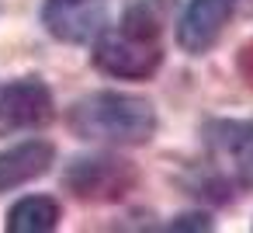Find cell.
<instances>
[{
    "label": "cell",
    "instance_id": "obj_9",
    "mask_svg": "<svg viewBox=\"0 0 253 233\" xmlns=\"http://www.w3.org/2000/svg\"><path fill=\"white\" fill-rule=\"evenodd\" d=\"M59 223V202L49 195H32L21 198L7 212V230L11 233H49Z\"/></svg>",
    "mask_w": 253,
    "mask_h": 233
},
{
    "label": "cell",
    "instance_id": "obj_4",
    "mask_svg": "<svg viewBox=\"0 0 253 233\" xmlns=\"http://www.w3.org/2000/svg\"><path fill=\"white\" fill-rule=\"evenodd\" d=\"M49 118H52V91L42 80L28 77V80H14L0 91V136L39 129Z\"/></svg>",
    "mask_w": 253,
    "mask_h": 233
},
{
    "label": "cell",
    "instance_id": "obj_10",
    "mask_svg": "<svg viewBox=\"0 0 253 233\" xmlns=\"http://www.w3.org/2000/svg\"><path fill=\"white\" fill-rule=\"evenodd\" d=\"M184 188H187V195H194V198H208V202H229L232 198V191H229V184L215 174V171H191L187 177H184Z\"/></svg>",
    "mask_w": 253,
    "mask_h": 233
},
{
    "label": "cell",
    "instance_id": "obj_2",
    "mask_svg": "<svg viewBox=\"0 0 253 233\" xmlns=\"http://www.w3.org/2000/svg\"><path fill=\"white\" fill-rule=\"evenodd\" d=\"M163 63V42L156 32H146L132 21L118 28H101L94 42V66L118 80H146Z\"/></svg>",
    "mask_w": 253,
    "mask_h": 233
},
{
    "label": "cell",
    "instance_id": "obj_8",
    "mask_svg": "<svg viewBox=\"0 0 253 233\" xmlns=\"http://www.w3.org/2000/svg\"><path fill=\"white\" fill-rule=\"evenodd\" d=\"M208 143L236 160V177L253 188V118H232V122H211Z\"/></svg>",
    "mask_w": 253,
    "mask_h": 233
},
{
    "label": "cell",
    "instance_id": "obj_1",
    "mask_svg": "<svg viewBox=\"0 0 253 233\" xmlns=\"http://www.w3.org/2000/svg\"><path fill=\"white\" fill-rule=\"evenodd\" d=\"M156 108L146 98L125 91H97L70 108V129L90 143L142 146L156 136Z\"/></svg>",
    "mask_w": 253,
    "mask_h": 233
},
{
    "label": "cell",
    "instance_id": "obj_11",
    "mask_svg": "<svg viewBox=\"0 0 253 233\" xmlns=\"http://www.w3.org/2000/svg\"><path fill=\"white\" fill-rule=\"evenodd\" d=\"M236 70H239L243 84L253 91V42H246V46L239 49V56H236Z\"/></svg>",
    "mask_w": 253,
    "mask_h": 233
},
{
    "label": "cell",
    "instance_id": "obj_6",
    "mask_svg": "<svg viewBox=\"0 0 253 233\" xmlns=\"http://www.w3.org/2000/svg\"><path fill=\"white\" fill-rule=\"evenodd\" d=\"M232 11H236V0H191L187 11H184V18H180V28H177L180 49L187 56L208 53L222 39Z\"/></svg>",
    "mask_w": 253,
    "mask_h": 233
},
{
    "label": "cell",
    "instance_id": "obj_7",
    "mask_svg": "<svg viewBox=\"0 0 253 233\" xmlns=\"http://www.w3.org/2000/svg\"><path fill=\"white\" fill-rule=\"evenodd\" d=\"M52 143L45 139H28L21 146H11L0 153V191H11L18 184H28L35 177H42L52 167Z\"/></svg>",
    "mask_w": 253,
    "mask_h": 233
},
{
    "label": "cell",
    "instance_id": "obj_3",
    "mask_svg": "<svg viewBox=\"0 0 253 233\" xmlns=\"http://www.w3.org/2000/svg\"><path fill=\"white\" fill-rule=\"evenodd\" d=\"M63 184L84 202H118L139 184V171L132 160L97 153L73 160L63 174Z\"/></svg>",
    "mask_w": 253,
    "mask_h": 233
},
{
    "label": "cell",
    "instance_id": "obj_12",
    "mask_svg": "<svg viewBox=\"0 0 253 233\" xmlns=\"http://www.w3.org/2000/svg\"><path fill=\"white\" fill-rule=\"evenodd\" d=\"M170 230H211V219L201 216V212H191V216H180L170 223Z\"/></svg>",
    "mask_w": 253,
    "mask_h": 233
},
{
    "label": "cell",
    "instance_id": "obj_5",
    "mask_svg": "<svg viewBox=\"0 0 253 233\" xmlns=\"http://www.w3.org/2000/svg\"><path fill=\"white\" fill-rule=\"evenodd\" d=\"M104 18H108V0H45L42 7V21L49 35L73 46L97 39Z\"/></svg>",
    "mask_w": 253,
    "mask_h": 233
}]
</instances>
